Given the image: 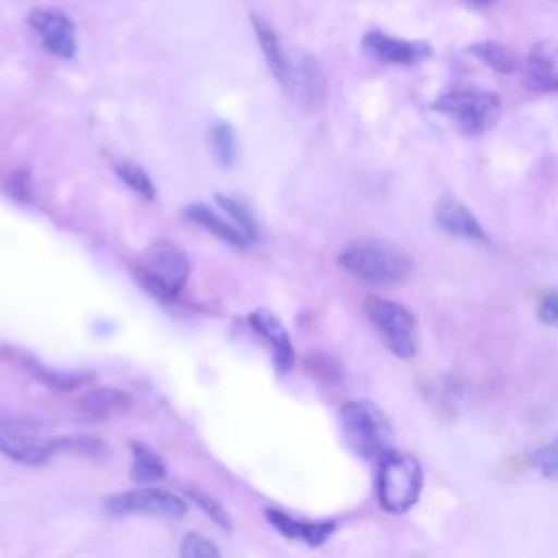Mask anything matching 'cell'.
Returning <instances> with one entry per match:
<instances>
[{"label": "cell", "instance_id": "1", "mask_svg": "<svg viewBox=\"0 0 558 558\" xmlns=\"http://www.w3.org/2000/svg\"><path fill=\"white\" fill-rule=\"evenodd\" d=\"M338 264L349 275L373 286H399L412 275L410 255L390 240L357 238L342 246Z\"/></svg>", "mask_w": 558, "mask_h": 558}, {"label": "cell", "instance_id": "2", "mask_svg": "<svg viewBox=\"0 0 558 558\" xmlns=\"http://www.w3.org/2000/svg\"><path fill=\"white\" fill-rule=\"evenodd\" d=\"M340 427L347 447L364 460H379L392 449V429L386 414L366 399L347 401L340 408Z\"/></svg>", "mask_w": 558, "mask_h": 558}, {"label": "cell", "instance_id": "3", "mask_svg": "<svg viewBox=\"0 0 558 558\" xmlns=\"http://www.w3.org/2000/svg\"><path fill=\"white\" fill-rule=\"evenodd\" d=\"M423 471L412 453L388 449L377 460L375 490L384 510L401 514L410 510L421 495Z\"/></svg>", "mask_w": 558, "mask_h": 558}, {"label": "cell", "instance_id": "4", "mask_svg": "<svg viewBox=\"0 0 558 558\" xmlns=\"http://www.w3.org/2000/svg\"><path fill=\"white\" fill-rule=\"evenodd\" d=\"M140 283L163 301H174L190 279V259L170 240L153 242L135 268Z\"/></svg>", "mask_w": 558, "mask_h": 558}, {"label": "cell", "instance_id": "5", "mask_svg": "<svg viewBox=\"0 0 558 558\" xmlns=\"http://www.w3.org/2000/svg\"><path fill=\"white\" fill-rule=\"evenodd\" d=\"M432 109L453 122V126L469 135L480 137L488 133L501 118V100L490 92L480 89H453L440 94Z\"/></svg>", "mask_w": 558, "mask_h": 558}, {"label": "cell", "instance_id": "6", "mask_svg": "<svg viewBox=\"0 0 558 558\" xmlns=\"http://www.w3.org/2000/svg\"><path fill=\"white\" fill-rule=\"evenodd\" d=\"M292 102L303 111H318L327 102V78L318 59L305 50H288L281 72L275 76Z\"/></svg>", "mask_w": 558, "mask_h": 558}, {"label": "cell", "instance_id": "7", "mask_svg": "<svg viewBox=\"0 0 558 558\" xmlns=\"http://www.w3.org/2000/svg\"><path fill=\"white\" fill-rule=\"evenodd\" d=\"M371 325L377 329L384 344L399 357H412L418 349V329L412 312L395 301L368 296L364 303Z\"/></svg>", "mask_w": 558, "mask_h": 558}, {"label": "cell", "instance_id": "8", "mask_svg": "<svg viewBox=\"0 0 558 558\" xmlns=\"http://www.w3.org/2000/svg\"><path fill=\"white\" fill-rule=\"evenodd\" d=\"M59 449V438L44 434L35 423L0 412V451L28 466L48 462Z\"/></svg>", "mask_w": 558, "mask_h": 558}, {"label": "cell", "instance_id": "9", "mask_svg": "<svg viewBox=\"0 0 558 558\" xmlns=\"http://www.w3.org/2000/svg\"><path fill=\"white\" fill-rule=\"evenodd\" d=\"M105 510L109 514H150V517H181L185 514V501L161 488H135L111 495L105 499Z\"/></svg>", "mask_w": 558, "mask_h": 558}, {"label": "cell", "instance_id": "10", "mask_svg": "<svg viewBox=\"0 0 558 558\" xmlns=\"http://www.w3.org/2000/svg\"><path fill=\"white\" fill-rule=\"evenodd\" d=\"M28 24L37 33L48 52L59 59H72L76 54V26L70 15L57 9H33Z\"/></svg>", "mask_w": 558, "mask_h": 558}, {"label": "cell", "instance_id": "11", "mask_svg": "<svg viewBox=\"0 0 558 558\" xmlns=\"http://www.w3.org/2000/svg\"><path fill=\"white\" fill-rule=\"evenodd\" d=\"M362 50L373 61L386 63V65H416L427 61L434 54L427 41L397 39L381 31H368L362 37Z\"/></svg>", "mask_w": 558, "mask_h": 558}, {"label": "cell", "instance_id": "12", "mask_svg": "<svg viewBox=\"0 0 558 558\" xmlns=\"http://www.w3.org/2000/svg\"><path fill=\"white\" fill-rule=\"evenodd\" d=\"M525 81L534 92H558V41H538L525 59Z\"/></svg>", "mask_w": 558, "mask_h": 558}, {"label": "cell", "instance_id": "13", "mask_svg": "<svg viewBox=\"0 0 558 558\" xmlns=\"http://www.w3.org/2000/svg\"><path fill=\"white\" fill-rule=\"evenodd\" d=\"M251 325L255 327V331L268 342L272 344V360L279 373H288L294 366V344L292 338L288 333V329L283 327V323L270 312V310H255L251 312Z\"/></svg>", "mask_w": 558, "mask_h": 558}, {"label": "cell", "instance_id": "14", "mask_svg": "<svg viewBox=\"0 0 558 558\" xmlns=\"http://www.w3.org/2000/svg\"><path fill=\"white\" fill-rule=\"evenodd\" d=\"M436 222L440 225V229H445L447 233L456 235V238H464V240H477V242H486L488 235L484 231V227L480 225V220L471 214V209L460 203L453 196H442L436 205Z\"/></svg>", "mask_w": 558, "mask_h": 558}, {"label": "cell", "instance_id": "15", "mask_svg": "<svg viewBox=\"0 0 558 558\" xmlns=\"http://www.w3.org/2000/svg\"><path fill=\"white\" fill-rule=\"evenodd\" d=\"M185 216H187L192 222L201 225V227L207 229L211 235L220 238L222 242H227V244H231V246H240V248H242V246H246V244L251 242V238L238 227V222H235L229 214L220 216V214L214 211V207H209V205L194 203V205H190V207L185 209Z\"/></svg>", "mask_w": 558, "mask_h": 558}, {"label": "cell", "instance_id": "16", "mask_svg": "<svg viewBox=\"0 0 558 558\" xmlns=\"http://www.w3.org/2000/svg\"><path fill=\"white\" fill-rule=\"evenodd\" d=\"M266 519L270 521V525L275 530H279L283 536L288 538H296V541H305L307 545H320L329 538V534L336 530L333 521H323V523H310V521H299L281 510L268 508L266 510Z\"/></svg>", "mask_w": 558, "mask_h": 558}, {"label": "cell", "instance_id": "17", "mask_svg": "<svg viewBox=\"0 0 558 558\" xmlns=\"http://www.w3.org/2000/svg\"><path fill=\"white\" fill-rule=\"evenodd\" d=\"M131 405V397L122 390H113V388H100V390H94L89 395H85L78 403L81 412L89 418H109V416H116L120 412H124L126 408Z\"/></svg>", "mask_w": 558, "mask_h": 558}, {"label": "cell", "instance_id": "18", "mask_svg": "<svg viewBox=\"0 0 558 558\" xmlns=\"http://www.w3.org/2000/svg\"><path fill=\"white\" fill-rule=\"evenodd\" d=\"M469 52L475 54L482 63L493 68L499 74H512L519 70V57L499 41H477L469 46Z\"/></svg>", "mask_w": 558, "mask_h": 558}, {"label": "cell", "instance_id": "19", "mask_svg": "<svg viewBox=\"0 0 558 558\" xmlns=\"http://www.w3.org/2000/svg\"><path fill=\"white\" fill-rule=\"evenodd\" d=\"M131 449H133L131 475L135 482H155L166 475V464L153 449H148L146 445H140V442H135Z\"/></svg>", "mask_w": 558, "mask_h": 558}, {"label": "cell", "instance_id": "20", "mask_svg": "<svg viewBox=\"0 0 558 558\" xmlns=\"http://www.w3.org/2000/svg\"><path fill=\"white\" fill-rule=\"evenodd\" d=\"M116 172L137 196H142L144 201H153L155 198L157 190H155L150 177L140 166L122 161V163H116Z\"/></svg>", "mask_w": 558, "mask_h": 558}, {"label": "cell", "instance_id": "21", "mask_svg": "<svg viewBox=\"0 0 558 558\" xmlns=\"http://www.w3.org/2000/svg\"><path fill=\"white\" fill-rule=\"evenodd\" d=\"M209 144L216 159L225 166H231L235 159V135L227 122H218L209 133Z\"/></svg>", "mask_w": 558, "mask_h": 558}, {"label": "cell", "instance_id": "22", "mask_svg": "<svg viewBox=\"0 0 558 558\" xmlns=\"http://www.w3.org/2000/svg\"><path fill=\"white\" fill-rule=\"evenodd\" d=\"M181 556L185 558H218L220 549L203 534L198 532H187L181 541Z\"/></svg>", "mask_w": 558, "mask_h": 558}, {"label": "cell", "instance_id": "23", "mask_svg": "<svg viewBox=\"0 0 558 558\" xmlns=\"http://www.w3.org/2000/svg\"><path fill=\"white\" fill-rule=\"evenodd\" d=\"M530 460H532V466L541 475H545L549 480H558V440L534 449L530 453Z\"/></svg>", "mask_w": 558, "mask_h": 558}, {"label": "cell", "instance_id": "24", "mask_svg": "<svg viewBox=\"0 0 558 558\" xmlns=\"http://www.w3.org/2000/svg\"><path fill=\"white\" fill-rule=\"evenodd\" d=\"M216 203L220 205V209H222L225 214H229V216L238 222V227H240L251 240L255 238V222H253V218H251V214H248V209H246L244 205H240L238 201L227 198V196H216Z\"/></svg>", "mask_w": 558, "mask_h": 558}, {"label": "cell", "instance_id": "25", "mask_svg": "<svg viewBox=\"0 0 558 558\" xmlns=\"http://www.w3.org/2000/svg\"><path fill=\"white\" fill-rule=\"evenodd\" d=\"M187 495L209 514V519H214L216 523H220L225 530L231 527V519H229V514L225 512V508L220 506L218 499H214L211 495H207L205 490H198V488H187Z\"/></svg>", "mask_w": 558, "mask_h": 558}, {"label": "cell", "instance_id": "26", "mask_svg": "<svg viewBox=\"0 0 558 558\" xmlns=\"http://www.w3.org/2000/svg\"><path fill=\"white\" fill-rule=\"evenodd\" d=\"M538 318H541L545 325L558 329V294H556V292L545 294V296L541 299Z\"/></svg>", "mask_w": 558, "mask_h": 558}, {"label": "cell", "instance_id": "27", "mask_svg": "<svg viewBox=\"0 0 558 558\" xmlns=\"http://www.w3.org/2000/svg\"><path fill=\"white\" fill-rule=\"evenodd\" d=\"M471 4H475V7H490V4H495L497 0H469Z\"/></svg>", "mask_w": 558, "mask_h": 558}]
</instances>
